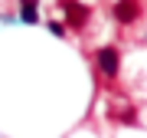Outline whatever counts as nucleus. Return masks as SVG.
I'll return each mask as SVG.
<instances>
[{
  "mask_svg": "<svg viewBox=\"0 0 147 138\" xmlns=\"http://www.w3.org/2000/svg\"><path fill=\"white\" fill-rule=\"evenodd\" d=\"M59 7H62V13H65L69 30H82L85 23H88V7L85 3H79V0H59Z\"/></svg>",
  "mask_w": 147,
  "mask_h": 138,
  "instance_id": "nucleus-2",
  "label": "nucleus"
},
{
  "mask_svg": "<svg viewBox=\"0 0 147 138\" xmlns=\"http://www.w3.org/2000/svg\"><path fill=\"white\" fill-rule=\"evenodd\" d=\"M111 16H115L121 27L134 23L137 16H141V0H115V7H111Z\"/></svg>",
  "mask_w": 147,
  "mask_h": 138,
  "instance_id": "nucleus-3",
  "label": "nucleus"
},
{
  "mask_svg": "<svg viewBox=\"0 0 147 138\" xmlns=\"http://www.w3.org/2000/svg\"><path fill=\"white\" fill-rule=\"evenodd\" d=\"M36 3H39V0H20V7H23V10H20V16H23L26 23H36V20H39Z\"/></svg>",
  "mask_w": 147,
  "mask_h": 138,
  "instance_id": "nucleus-5",
  "label": "nucleus"
},
{
  "mask_svg": "<svg viewBox=\"0 0 147 138\" xmlns=\"http://www.w3.org/2000/svg\"><path fill=\"white\" fill-rule=\"evenodd\" d=\"M49 30H53L56 36H65V27H62V23H49Z\"/></svg>",
  "mask_w": 147,
  "mask_h": 138,
  "instance_id": "nucleus-6",
  "label": "nucleus"
},
{
  "mask_svg": "<svg viewBox=\"0 0 147 138\" xmlns=\"http://www.w3.org/2000/svg\"><path fill=\"white\" fill-rule=\"evenodd\" d=\"M108 118L111 122H121V125H137V115L131 105H111L108 109Z\"/></svg>",
  "mask_w": 147,
  "mask_h": 138,
  "instance_id": "nucleus-4",
  "label": "nucleus"
},
{
  "mask_svg": "<svg viewBox=\"0 0 147 138\" xmlns=\"http://www.w3.org/2000/svg\"><path fill=\"white\" fill-rule=\"evenodd\" d=\"M95 66H98L108 79H115V76L121 72V53H118V46H101L98 53H95Z\"/></svg>",
  "mask_w": 147,
  "mask_h": 138,
  "instance_id": "nucleus-1",
  "label": "nucleus"
}]
</instances>
